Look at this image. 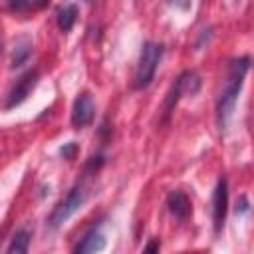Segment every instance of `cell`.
Returning a JSON list of instances; mask_svg holds the SVG:
<instances>
[{
	"instance_id": "cell-11",
	"label": "cell",
	"mask_w": 254,
	"mask_h": 254,
	"mask_svg": "<svg viewBox=\"0 0 254 254\" xmlns=\"http://www.w3.org/2000/svg\"><path fill=\"white\" fill-rule=\"evenodd\" d=\"M32 242V232L26 226H20L10 236V242L6 246V254H28Z\"/></svg>"
},
{
	"instance_id": "cell-15",
	"label": "cell",
	"mask_w": 254,
	"mask_h": 254,
	"mask_svg": "<svg viewBox=\"0 0 254 254\" xmlns=\"http://www.w3.org/2000/svg\"><path fill=\"white\" fill-rule=\"evenodd\" d=\"M159 250H161V238L153 236V238H149V242L145 244L143 254H159Z\"/></svg>"
},
{
	"instance_id": "cell-7",
	"label": "cell",
	"mask_w": 254,
	"mask_h": 254,
	"mask_svg": "<svg viewBox=\"0 0 254 254\" xmlns=\"http://www.w3.org/2000/svg\"><path fill=\"white\" fill-rule=\"evenodd\" d=\"M105 244H107V234L103 230V222H95L83 232L71 254H99L105 248Z\"/></svg>"
},
{
	"instance_id": "cell-10",
	"label": "cell",
	"mask_w": 254,
	"mask_h": 254,
	"mask_svg": "<svg viewBox=\"0 0 254 254\" xmlns=\"http://www.w3.org/2000/svg\"><path fill=\"white\" fill-rule=\"evenodd\" d=\"M34 54V44L30 38H18L10 50V67H22Z\"/></svg>"
},
{
	"instance_id": "cell-8",
	"label": "cell",
	"mask_w": 254,
	"mask_h": 254,
	"mask_svg": "<svg viewBox=\"0 0 254 254\" xmlns=\"http://www.w3.org/2000/svg\"><path fill=\"white\" fill-rule=\"evenodd\" d=\"M95 117V101L93 95L89 91H81L71 105V125L73 129H83L87 125H91Z\"/></svg>"
},
{
	"instance_id": "cell-6",
	"label": "cell",
	"mask_w": 254,
	"mask_h": 254,
	"mask_svg": "<svg viewBox=\"0 0 254 254\" xmlns=\"http://www.w3.org/2000/svg\"><path fill=\"white\" fill-rule=\"evenodd\" d=\"M228 212V181L226 177H218L214 190H212V228L214 234H220L226 222Z\"/></svg>"
},
{
	"instance_id": "cell-13",
	"label": "cell",
	"mask_w": 254,
	"mask_h": 254,
	"mask_svg": "<svg viewBox=\"0 0 254 254\" xmlns=\"http://www.w3.org/2000/svg\"><path fill=\"white\" fill-rule=\"evenodd\" d=\"M46 2H32V0H8L6 6L10 10H32V8H42Z\"/></svg>"
},
{
	"instance_id": "cell-5",
	"label": "cell",
	"mask_w": 254,
	"mask_h": 254,
	"mask_svg": "<svg viewBox=\"0 0 254 254\" xmlns=\"http://www.w3.org/2000/svg\"><path fill=\"white\" fill-rule=\"evenodd\" d=\"M38 79H40V69L38 67H30L26 69L22 75L16 77V81L10 85L8 89V95H6V103H4V109L10 111L14 109L16 105H20L22 101H26V97L32 93V89L38 85Z\"/></svg>"
},
{
	"instance_id": "cell-17",
	"label": "cell",
	"mask_w": 254,
	"mask_h": 254,
	"mask_svg": "<svg viewBox=\"0 0 254 254\" xmlns=\"http://www.w3.org/2000/svg\"><path fill=\"white\" fill-rule=\"evenodd\" d=\"M248 210H250L248 198H246V196H240V198H238V204H236V212H238V214H246Z\"/></svg>"
},
{
	"instance_id": "cell-4",
	"label": "cell",
	"mask_w": 254,
	"mask_h": 254,
	"mask_svg": "<svg viewBox=\"0 0 254 254\" xmlns=\"http://www.w3.org/2000/svg\"><path fill=\"white\" fill-rule=\"evenodd\" d=\"M200 89V77L196 71L192 69H185L171 85L169 93L165 95V101H163V117L169 119V115L173 113V109L177 107V103L181 101V97L185 95H196Z\"/></svg>"
},
{
	"instance_id": "cell-12",
	"label": "cell",
	"mask_w": 254,
	"mask_h": 254,
	"mask_svg": "<svg viewBox=\"0 0 254 254\" xmlns=\"http://www.w3.org/2000/svg\"><path fill=\"white\" fill-rule=\"evenodd\" d=\"M77 12H79L77 4H71V2L62 4V6L58 8V12H56V22H58V26H60L62 32H69V30L73 28V24H75V20H77Z\"/></svg>"
},
{
	"instance_id": "cell-9",
	"label": "cell",
	"mask_w": 254,
	"mask_h": 254,
	"mask_svg": "<svg viewBox=\"0 0 254 254\" xmlns=\"http://www.w3.org/2000/svg\"><path fill=\"white\" fill-rule=\"evenodd\" d=\"M167 208L179 220H187L192 212V206H190V200H189L187 192H183L179 189H175L167 194Z\"/></svg>"
},
{
	"instance_id": "cell-2",
	"label": "cell",
	"mask_w": 254,
	"mask_h": 254,
	"mask_svg": "<svg viewBox=\"0 0 254 254\" xmlns=\"http://www.w3.org/2000/svg\"><path fill=\"white\" fill-rule=\"evenodd\" d=\"M165 54V46L153 40L143 42L139 58H137V65H135V73H133V89H145L153 83L155 73L159 69V64L163 60Z\"/></svg>"
},
{
	"instance_id": "cell-14",
	"label": "cell",
	"mask_w": 254,
	"mask_h": 254,
	"mask_svg": "<svg viewBox=\"0 0 254 254\" xmlns=\"http://www.w3.org/2000/svg\"><path fill=\"white\" fill-rule=\"evenodd\" d=\"M77 151H79V147H77V143H75V141L64 143V147H60V155H62L64 159H67V161H71V159L77 155Z\"/></svg>"
},
{
	"instance_id": "cell-3",
	"label": "cell",
	"mask_w": 254,
	"mask_h": 254,
	"mask_svg": "<svg viewBox=\"0 0 254 254\" xmlns=\"http://www.w3.org/2000/svg\"><path fill=\"white\" fill-rule=\"evenodd\" d=\"M85 200H87V189H85V185H83V183H75V185L67 190V194L52 208V212H50L48 218H46V226L52 228V230L62 228V226L85 204Z\"/></svg>"
},
{
	"instance_id": "cell-1",
	"label": "cell",
	"mask_w": 254,
	"mask_h": 254,
	"mask_svg": "<svg viewBox=\"0 0 254 254\" xmlns=\"http://www.w3.org/2000/svg\"><path fill=\"white\" fill-rule=\"evenodd\" d=\"M252 60L250 56H238L232 58L226 69V75L222 79V87L220 93L216 97V125L220 129V133H224L228 129V123L234 115V107L236 101L240 97L242 85H244V77L250 71Z\"/></svg>"
},
{
	"instance_id": "cell-16",
	"label": "cell",
	"mask_w": 254,
	"mask_h": 254,
	"mask_svg": "<svg viewBox=\"0 0 254 254\" xmlns=\"http://www.w3.org/2000/svg\"><path fill=\"white\" fill-rule=\"evenodd\" d=\"M210 36H212V32H210V28H204V30H200V34H198V40H196V50H200L204 42L208 44V40H210Z\"/></svg>"
}]
</instances>
